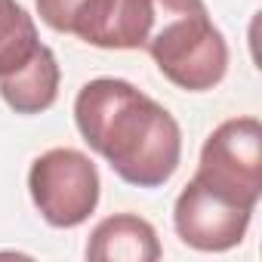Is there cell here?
Segmentation results:
<instances>
[{"label": "cell", "instance_id": "obj_8", "mask_svg": "<svg viewBox=\"0 0 262 262\" xmlns=\"http://www.w3.org/2000/svg\"><path fill=\"white\" fill-rule=\"evenodd\" d=\"M0 96L16 114H40L53 108L59 96V62L53 50L40 43L37 56L22 71L0 77Z\"/></svg>", "mask_w": 262, "mask_h": 262}, {"label": "cell", "instance_id": "obj_5", "mask_svg": "<svg viewBox=\"0 0 262 262\" xmlns=\"http://www.w3.org/2000/svg\"><path fill=\"white\" fill-rule=\"evenodd\" d=\"M99 170L77 148L43 151L28 173V191L40 216L53 228H74L86 222L99 204Z\"/></svg>", "mask_w": 262, "mask_h": 262}, {"label": "cell", "instance_id": "obj_4", "mask_svg": "<svg viewBox=\"0 0 262 262\" xmlns=\"http://www.w3.org/2000/svg\"><path fill=\"white\" fill-rule=\"evenodd\" d=\"M37 13L53 31L102 50H142L151 28V0H37Z\"/></svg>", "mask_w": 262, "mask_h": 262}, {"label": "cell", "instance_id": "obj_6", "mask_svg": "<svg viewBox=\"0 0 262 262\" xmlns=\"http://www.w3.org/2000/svg\"><path fill=\"white\" fill-rule=\"evenodd\" d=\"M253 210L241 207L222 194H216L213 188H207L201 179H191L173 207V225L176 234L204 253H222L231 250L244 241L247 228H250Z\"/></svg>", "mask_w": 262, "mask_h": 262}, {"label": "cell", "instance_id": "obj_2", "mask_svg": "<svg viewBox=\"0 0 262 262\" xmlns=\"http://www.w3.org/2000/svg\"><path fill=\"white\" fill-rule=\"evenodd\" d=\"M142 50L170 83L188 93L213 90L228 71V43L204 0H151V28Z\"/></svg>", "mask_w": 262, "mask_h": 262}, {"label": "cell", "instance_id": "obj_7", "mask_svg": "<svg viewBox=\"0 0 262 262\" xmlns=\"http://www.w3.org/2000/svg\"><path fill=\"white\" fill-rule=\"evenodd\" d=\"M86 259L93 262H155L161 259V244L151 228V222L117 213L102 219L90 241H86Z\"/></svg>", "mask_w": 262, "mask_h": 262}, {"label": "cell", "instance_id": "obj_3", "mask_svg": "<svg viewBox=\"0 0 262 262\" xmlns=\"http://www.w3.org/2000/svg\"><path fill=\"white\" fill-rule=\"evenodd\" d=\"M201 179L216 194L256 210L262 198V126L256 117H231L219 123L201 148Z\"/></svg>", "mask_w": 262, "mask_h": 262}, {"label": "cell", "instance_id": "obj_1", "mask_svg": "<svg viewBox=\"0 0 262 262\" xmlns=\"http://www.w3.org/2000/svg\"><path fill=\"white\" fill-rule=\"evenodd\" d=\"M83 142L136 188H161L179 170L182 129L151 96L120 77H96L74 99Z\"/></svg>", "mask_w": 262, "mask_h": 262}, {"label": "cell", "instance_id": "obj_9", "mask_svg": "<svg viewBox=\"0 0 262 262\" xmlns=\"http://www.w3.org/2000/svg\"><path fill=\"white\" fill-rule=\"evenodd\" d=\"M40 50L37 25L19 0H0V77L22 71Z\"/></svg>", "mask_w": 262, "mask_h": 262}]
</instances>
